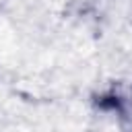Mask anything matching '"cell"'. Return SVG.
<instances>
[{
    "mask_svg": "<svg viewBox=\"0 0 132 132\" xmlns=\"http://www.w3.org/2000/svg\"><path fill=\"white\" fill-rule=\"evenodd\" d=\"M93 103L97 109L116 113L122 122L132 126V82H113L107 91L95 95Z\"/></svg>",
    "mask_w": 132,
    "mask_h": 132,
    "instance_id": "6da1fadb",
    "label": "cell"
}]
</instances>
